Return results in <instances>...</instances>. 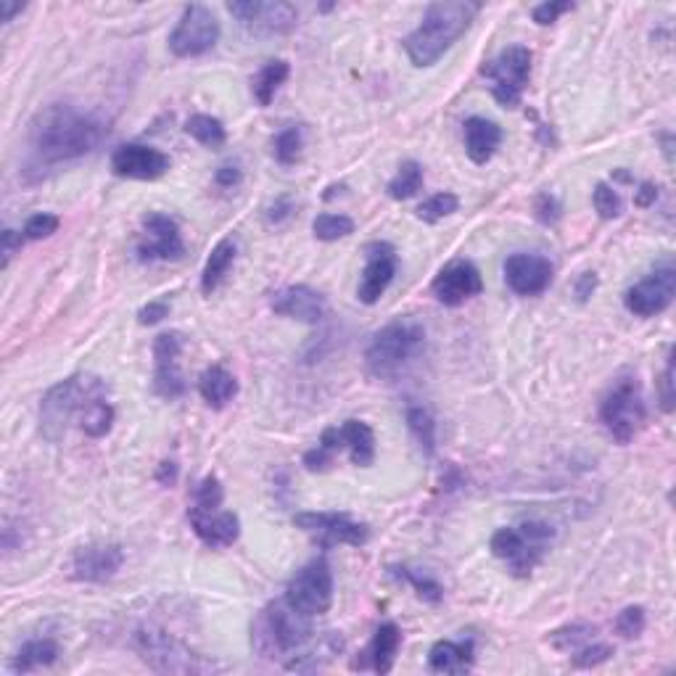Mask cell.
<instances>
[{"mask_svg": "<svg viewBox=\"0 0 676 676\" xmlns=\"http://www.w3.org/2000/svg\"><path fill=\"white\" fill-rule=\"evenodd\" d=\"M217 40H220V22L212 14V8L193 3L183 8L180 22L169 35V51L175 53L177 59H196L212 51Z\"/></svg>", "mask_w": 676, "mask_h": 676, "instance_id": "8fae6325", "label": "cell"}, {"mask_svg": "<svg viewBox=\"0 0 676 676\" xmlns=\"http://www.w3.org/2000/svg\"><path fill=\"white\" fill-rule=\"evenodd\" d=\"M114 426V407L106 402V397L90 399L85 410L80 412V428L85 431V436L90 439H101L106 436Z\"/></svg>", "mask_w": 676, "mask_h": 676, "instance_id": "836d02e7", "label": "cell"}, {"mask_svg": "<svg viewBox=\"0 0 676 676\" xmlns=\"http://www.w3.org/2000/svg\"><path fill=\"white\" fill-rule=\"evenodd\" d=\"M481 11L471 0H441L431 3L423 22L405 37V51L415 67H434L452 45L471 30L473 19Z\"/></svg>", "mask_w": 676, "mask_h": 676, "instance_id": "7a4b0ae2", "label": "cell"}, {"mask_svg": "<svg viewBox=\"0 0 676 676\" xmlns=\"http://www.w3.org/2000/svg\"><path fill=\"white\" fill-rule=\"evenodd\" d=\"M534 212H537V220L542 225H555L563 209H560V201L552 193H539L537 201H534Z\"/></svg>", "mask_w": 676, "mask_h": 676, "instance_id": "7dc6e473", "label": "cell"}, {"mask_svg": "<svg viewBox=\"0 0 676 676\" xmlns=\"http://www.w3.org/2000/svg\"><path fill=\"white\" fill-rule=\"evenodd\" d=\"M531 51L526 45H507L505 51L497 53V59L486 61L481 74L492 80V96L505 109H515L521 103L523 90L531 77Z\"/></svg>", "mask_w": 676, "mask_h": 676, "instance_id": "9c48e42d", "label": "cell"}, {"mask_svg": "<svg viewBox=\"0 0 676 676\" xmlns=\"http://www.w3.org/2000/svg\"><path fill=\"white\" fill-rule=\"evenodd\" d=\"M595 634L597 629L592 624H568L555 629V632L547 637V642H550L555 650H560V653H574L581 645H587Z\"/></svg>", "mask_w": 676, "mask_h": 676, "instance_id": "74e56055", "label": "cell"}, {"mask_svg": "<svg viewBox=\"0 0 676 676\" xmlns=\"http://www.w3.org/2000/svg\"><path fill=\"white\" fill-rule=\"evenodd\" d=\"M302 463L309 473H323L333 465V452H331V449H325L323 444H317L315 449L304 452Z\"/></svg>", "mask_w": 676, "mask_h": 676, "instance_id": "681fc988", "label": "cell"}, {"mask_svg": "<svg viewBox=\"0 0 676 676\" xmlns=\"http://www.w3.org/2000/svg\"><path fill=\"white\" fill-rule=\"evenodd\" d=\"M566 11H574V3H568V0H552V3H539L531 16H534V22L547 27V24L558 22V16L566 14Z\"/></svg>", "mask_w": 676, "mask_h": 676, "instance_id": "c3c4849f", "label": "cell"}, {"mask_svg": "<svg viewBox=\"0 0 676 676\" xmlns=\"http://www.w3.org/2000/svg\"><path fill=\"white\" fill-rule=\"evenodd\" d=\"M426 349V328L415 317H399L375 333L365 352V368L378 381L405 373Z\"/></svg>", "mask_w": 676, "mask_h": 676, "instance_id": "3957f363", "label": "cell"}, {"mask_svg": "<svg viewBox=\"0 0 676 676\" xmlns=\"http://www.w3.org/2000/svg\"><path fill=\"white\" fill-rule=\"evenodd\" d=\"M399 647H402V632H399L397 624H381L375 629L373 640L360 653V658L352 663V669H373L375 674H389L394 669V661H397Z\"/></svg>", "mask_w": 676, "mask_h": 676, "instance_id": "cb8c5ba5", "label": "cell"}, {"mask_svg": "<svg viewBox=\"0 0 676 676\" xmlns=\"http://www.w3.org/2000/svg\"><path fill=\"white\" fill-rule=\"evenodd\" d=\"M676 294V270L671 262L655 267L624 294V307L637 317H655L666 312Z\"/></svg>", "mask_w": 676, "mask_h": 676, "instance_id": "5bb4252c", "label": "cell"}, {"mask_svg": "<svg viewBox=\"0 0 676 676\" xmlns=\"http://www.w3.org/2000/svg\"><path fill=\"white\" fill-rule=\"evenodd\" d=\"M22 3H14V0H0V22L8 24L16 14H22Z\"/></svg>", "mask_w": 676, "mask_h": 676, "instance_id": "91938a15", "label": "cell"}, {"mask_svg": "<svg viewBox=\"0 0 676 676\" xmlns=\"http://www.w3.org/2000/svg\"><path fill=\"white\" fill-rule=\"evenodd\" d=\"M109 138V125L69 103H53L30 125V151L37 164H67L93 154Z\"/></svg>", "mask_w": 676, "mask_h": 676, "instance_id": "6da1fadb", "label": "cell"}, {"mask_svg": "<svg viewBox=\"0 0 676 676\" xmlns=\"http://www.w3.org/2000/svg\"><path fill=\"white\" fill-rule=\"evenodd\" d=\"M341 436H344V447L352 455V463L360 468H370L375 460L373 428L365 420H346L341 426Z\"/></svg>", "mask_w": 676, "mask_h": 676, "instance_id": "4dcf8cb0", "label": "cell"}, {"mask_svg": "<svg viewBox=\"0 0 676 676\" xmlns=\"http://www.w3.org/2000/svg\"><path fill=\"white\" fill-rule=\"evenodd\" d=\"M22 243H24V233H16V230H3V267L11 262L16 249H22Z\"/></svg>", "mask_w": 676, "mask_h": 676, "instance_id": "db71d44e", "label": "cell"}, {"mask_svg": "<svg viewBox=\"0 0 676 676\" xmlns=\"http://www.w3.org/2000/svg\"><path fill=\"white\" fill-rule=\"evenodd\" d=\"M133 647L140 655V661L146 663L151 671H159V674H209V671L220 669L217 663L204 658V655L193 653L191 647L177 640L175 634H169L162 626H138L133 634Z\"/></svg>", "mask_w": 676, "mask_h": 676, "instance_id": "5b68a950", "label": "cell"}, {"mask_svg": "<svg viewBox=\"0 0 676 676\" xmlns=\"http://www.w3.org/2000/svg\"><path fill=\"white\" fill-rule=\"evenodd\" d=\"M291 212H294V204L288 199H280L278 204H272L270 209H267V222H270V225H280V222L291 217Z\"/></svg>", "mask_w": 676, "mask_h": 676, "instance_id": "9f6ffc18", "label": "cell"}, {"mask_svg": "<svg viewBox=\"0 0 676 676\" xmlns=\"http://www.w3.org/2000/svg\"><path fill=\"white\" fill-rule=\"evenodd\" d=\"M228 11L236 16L249 35L278 37L288 35L299 22V11L283 0H238L228 3Z\"/></svg>", "mask_w": 676, "mask_h": 676, "instance_id": "7c38bea8", "label": "cell"}, {"mask_svg": "<svg viewBox=\"0 0 676 676\" xmlns=\"http://www.w3.org/2000/svg\"><path fill=\"white\" fill-rule=\"evenodd\" d=\"M167 169L169 156L143 143H125L111 154V172L125 180H159Z\"/></svg>", "mask_w": 676, "mask_h": 676, "instance_id": "ac0fdd59", "label": "cell"}, {"mask_svg": "<svg viewBox=\"0 0 676 676\" xmlns=\"http://www.w3.org/2000/svg\"><path fill=\"white\" fill-rule=\"evenodd\" d=\"M270 307L275 315L315 325L325 317V296L309 286H288L272 294Z\"/></svg>", "mask_w": 676, "mask_h": 676, "instance_id": "7402d4cb", "label": "cell"}, {"mask_svg": "<svg viewBox=\"0 0 676 676\" xmlns=\"http://www.w3.org/2000/svg\"><path fill=\"white\" fill-rule=\"evenodd\" d=\"M183 333L169 331L154 338V391L162 399H180L188 391L183 373H180V354H183Z\"/></svg>", "mask_w": 676, "mask_h": 676, "instance_id": "9a60e30c", "label": "cell"}, {"mask_svg": "<svg viewBox=\"0 0 676 676\" xmlns=\"http://www.w3.org/2000/svg\"><path fill=\"white\" fill-rule=\"evenodd\" d=\"M341 650H344V637L336 632H328L317 640L315 647H309V650H304V653H299V655L294 653V658L286 663V669L288 671H320V669H325V666H328V663H331L333 658L341 653Z\"/></svg>", "mask_w": 676, "mask_h": 676, "instance_id": "83f0119b", "label": "cell"}, {"mask_svg": "<svg viewBox=\"0 0 676 676\" xmlns=\"http://www.w3.org/2000/svg\"><path fill=\"white\" fill-rule=\"evenodd\" d=\"M185 133L191 135L193 140H199L201 146L206 148H220L225 143V138H228L225 125L217 117H209V114H193L185 122Z\"/></svg>", "mask_w": 676, "mask_h": 676, "instance_id": "d590c367", "label": "cell"}, {"mask_svg": "<svg viewBox=\"0 0 676 676\" xmlns=\"http://www.w3.org/2000/svg\"><path fill=\"white\" fill-rule=\"evenodd\" d=\"M457 206H460V199H457L455 193L444 191V193H434L431 199L423 201V204L415 209V214H418V220L434 225V222L444 220V217H449V214H455Z\"/></svg>", "mask_w": 676, "mask_h": 676, "instance_id": "60d3db41", "label": "cell"}, {"mask_svg": "<svg viewBox=\"0 0 676 676\" xmlns=\"http://www.w3.org/2000/svg\"><path fill=\"white\" fill-rule=\"evenodd\" d=\"M613 626H616V632L621 634V637H626V640L640 637V634L645 632V608H642V605H629V608H624L618 613Z\"/></svg>", "mask_w": 676, "mask_h": 676, "instance_id": "ee69618b", "label": "cell"}, {"mask_svg": "<svg viewBox=\"0 0 676 676\" xmlns=\"http://www.w3.org/2000/svg\"><path fill=\"white\" fill-rule=\"evenodd\" d=\"M389 571H391V576H397L399 581H407V584L418 592L420 600H426V603H431V605L441 603V597H444V587H441L436 579L418 574V571H412V568H405V566H391Z\"/></svg>", "mask_w": 676, "mask_h": 676, "instance_id": "f35d334b", "label": "cell"}, {"mask_svg": "<svg viewBox=\"0 0 676 676\" xmlns=\"http://www.w3.org/2000/svg\"><path fill=\"white\" fill-rule=\"evenodd\" d=\"M431 291H434V296L444 307H460V304H465L468 299L484 291V280H481V272H478L473 262L455 259L436 275V280L431 283Z\"/></svg>", "mask_w": 676, "mask_h": 676, "instance_id": "e0dca14e", "label": "cell"}, {"mask_svg": "<svg viewBox=\"0 0 676 676\" xmlns=\"http://www.w3.org/2000/svg\"><path fill=\"white\" fill-rule=\"evenodd\" d=\"M156 481L162 486H172L177 481V465L172 463V460H167V463L159 465V471H156Z\"/></svg>", "mask_w": 676, "mask_h": 676, "instance_id": "680465c9", "label": "cell"}, {"mask_svg": "<svg viewBox=\"0 0 676 676\" xmlns=\"http://www.w3.org/2000/svg\"><path fill=\"white\" fill-rule=\"evenodd\" d=\"M294 523L323 550H331L336 544L362 547L370 539L368 523L354 521L346 513H296Z\"/></svg>", "mask_w": 676, "mask_h": 676, "instance_id": "4fadbf2b", "label": "cell"}, {"mask_svg": "<svg viewBox=\"0 0 676 676\" xmlns=\"http://www.w3.org/2000/svg\"><path fill=\"white\" fill-rule=\"evenodd\" d=\"M302 148H304V127L302 125H291L286 130H280L272 140V154L278 159L283 167H291L302 159Z\"/></svg>", "mask_w": 676, "mask_h": 676, "instance_id": "8d00e7d4", "label": "cell"}, {"mask_svg": "<svg viewBox=\"0 0 676 676\" xmlns=\"http://www.w3.org/2000/svg\"><path fill=\"white\" fill-rule=\"evenodd\" d=\"M106 397V383L96 375H72L48 389L40 402V431L48 441H61L67 434L69 423L85 410L90 399Z\"/></svg>", "mask_w": 676, "mask_h": 676, "instance_id": "8992f818", "label": "cell"}, {"mask_svg": "<svg viewBox=\"0 0 676 676\" xmlns=\"http://www.w3.org/2000/svg\"><path fill=\"white\" fill-rule=\"evenodd\" d=\"M236 241L233 238H222L212 249L209 259H206L204 272H201V291L204 296H212L217 288L222 286V280L230 272L233 262H236Z\"/></svg>", "mask_w": 676, "mask_h": 676, "instance_id": "f1b7e54d", "label": "cell"}, {"mask_svg": "<svg viewBox=\"0 0 676 676\" xmlns=\"http://www.w3.org/2000/svg\"><path fill=\"white\" fill-rule=\"evenodd\" d=\"M286 603L304 616L315 618L331 610L333 603V571L328 560L315 558L299 568L286 587Z\"/></svg>", "mask_w": 676, "mask_h": 676, "instance_id": "30bf717a", "label": "cell"}, {"mask_svg": "<svg viewBox=\"0 0 676 676\" xmlns=\"http://www.w3.org/2000/svg\"><path fill=\"white\" fill-rule=\"evenodd\" d=\"M613 647L605 645V642H592V645H581L579 650H574V666L576 669H595L600 663L610 661L613 658Z\"/></svg>", "mask_w": 676, "mask_h": 676, "instance_id": "f6af8a7d", "label": "cell"}, {"mask_svg": "<svg viewBox=\"0 0 676 676\" xmlns=\"http://www.w3.org/2000/svg\"><path fill=\"white\" fill-rule=\"evenodd\" d=\"M188 521H191L193 534L212 550H222V547H230L236 542L238 534H241V521H238L236 513L230 510H209V513H201V510H188Z\"/></svg>", "mask_w": 676, "mask_h": 676, "instance_id": "603a6c76", "label": "cell"}, {"mask_svg": "<svg viewBox=\"0 0 676 676\" xmlns=\"http://www.w3.org/2000/svg\"><path fill=\"white\" fill-rule=\"evenodd\" d=\"M502 143V127L486 117H471L465 122V151L473 164H486Z\"/></svg>", "mask_w": 676, "mask_h": 676, "instance_id": "484cf974", "label": "cell"}, {"mask_svg": "<svg viewBox=\"0 0 676 676\" xmlns=\"http://www.w3.org/2000/svg\"><path fill=\"white\" fill-rule=\"evenodd\" d=\"M243 180V172L238 164H222L217 172H214V183L220 185V188H236V185H241Z\"/></svg>", "mask_w": 676, "mask_h": 676, "instance_id": "f5cc1de1", "label": "cell"}, {"mask_svg": "<svg viewBox=\"0 0 676 676\" xmlns=\"http://www.w3.org/2000/svg\"><path fill=\"white\" fill-rule=\"evenodd\" d=\"M552 262L542 254H510L505 262L507 288L518 296H539L552 283Z\"/></svg>", "mask_w": 676, "mask_h": 676, "instance_id": "44dd1931", "label": "cell"}, {"mask_svg": "<svg viewBox=\"0 0 676 676\" xmlns=\"http://www.w3.org/2000/svg\"><path fill=\"white\" fill-rule=\"evenodd\" d=\"M309 640H312L309 616L291 608L286 597L259 610L251 624V647L267 661L299 653L302 647L309 645Z\"/></svg>", "mask_w": 676, "mask_h": 676, "instance_id": "277c9868", "label": "cell"}, {"mask_svg": "<svg viewBox=\"0 0 676 676\" xmlns=\"http://www.w3.org/2000/svg\"><path fill=\"white\" fill-rule=\"evenodd\" d=\"M476 647L473 640H439L428 650V669L436 674H465L473 669Z\"/></svg>", "mask_w": 676, "mask_h": 676, "instance_id": "d4e9b609", "label": "cell"}, {"mask_svg": "<svg viewBox=\"0 0 676 676\" xmlns=\"http://www.w3.org/2000/svg\"><path fill=\"white\" fill-rule=\"evenodd\" d=\"M420 188H423V167L418 162H405L399 167V172L389 180L386 191L394 201H407L412 196H418Z\"/></svg>", "mask_w": 676, "mask_h": 676, "instance_id": "e575fe53", "label": "cell"}, {"mask_svg": "<svg viewBox=\"0 0 676 676\" xmlns=\"http://www.w3.org/2000/svg\"><path fill=\"white\" fill-rule=\"evenodd\" d=\"M59 217L56 214H35V217H30L27 220V225H24V238L27 241H43V238H51L56 230H59Z\"/></svg>", "mask_w": 676, "mask_h": 676, "instance_id": "bcb514c9", "label": "cell"}, {"mask_svg": "<svg viewBox=\"0 0 676 676\" xmlns=\"http://www.w3.org/2000/svg\"><path fill=\"white\" fill-rule=\"evenodd\" d=\"M595 288H597L595 272H584V275H579V280H576V286H574L576 299H579V302H587L589 296L595 294Z\"/></svg>", "mask_w": 676, "mask_h": 676, "instance_id": "11a10c76", "label": "cell"}, {"mask_svg": "<svg viewBox=\"0 0 676 676\" xmlns=\"http://www.w3.org/2000/svg\"><path fill=\"white\" fill-rule=\"evenodd\" d=\"M199 394L212 410H222L238 394L236 375L222 368V365L206 368L199 378Z\"/></svg>", "mask_w": 676, "mask_h": 676, "instance_id": "4316f807", "label": "cell"}, {"mask_svg": "<svg viewBox=\"0 0 676 676\" xmlns=\"http://www.w3.org/2000/svg\"><path fill=\"white\" fill-rule=\"evenodd\" d=\"M592 201H595L597 214H600L603 220H616L618 214L624 212V201H621L616 188L608 183H597L595 193H592Z\"/></svg>", "mask_w": 676, "mask_h": 676, "instance_id": "7bdbcfd3", "label": "cell"}, {"mask_svg": "<svg viewBox=\"0 0 676 676\" xmlns=\"http://www.w3.org/2000/svg\"><path fill=\"white\" fill-rule=\"evenodd\" d=\"M674 360L669 357V362H666V370H663L661 375V407L663 412H674Z\"/></svg>", "mask_w": 676, "mask_h": 676, "instance_id": "f907efd6", "label": "cell"}, {"mask_svg": "<svg viewBox=\"0 0 676 676\" xmlns=\"http://www.w3.org/2000/svg\"><path fill=\"white\" fill-rule=\"evenodd\" d=\"M365 270H362L360 286H357V299L362 304H375L386 294L391 280L397 275V251L391 243L375 241L365 249Z\"/></svg>", "mask_w": 676, "mask_h": 676, "instance_id": "d6986e66", "label": "cell"}, {"mask_svg": "<svg viewBox=\"0 0 676 676\" xmlns=\"http://www.w3.org/2000/svg\"><path fill=\"white\" fill-rule=\"evenodd\" d=\"M312 233H315L317 241H338V238L352 236L354 220L346 214H317L315 222H312Z\"/></svg>", "mask_w": 676, "mask_h": 676, "instance_id": "ab89813d", "label": "cell"}, {"mask_svg": "<svg viewBox=\"0 0 676 676\" xmlns=\"http://www.w3.org/2000/svg\"><path fill=\"white\" fill-rule=\"evenodd\" d=\"M164 317H169V304L159 299V302H148L146 307H140L138 323L140 325H156V323H162Z\"/></svg>", "mask_w": 676, "mask_h": 676, "instance_id": "816d5d0a", "label": "cell"}, {"mask_svg": "<svg viewBox=\"0 0 676 676\" xmlns=\"http://www.w3.org/2000/svg\"><path fill=\"white\" fill-rule=\"evenodd\" d=\"M407 428H410L412 439L418 441V447L423 449V455L434 457L436 452V420L431 410L423 405H410L405 412Z\"/></svg>", "mask_w": 676, "mask_h": 676, "instance_id": "d6a6232c", "label": "cell"}, {"mask_svg": "<svg viewBox=\"0 0 676 676\" xmlns=\"http://www.w3.org/2000/svg\"><path fill=\"white\" fill-rule=\"evenodd\" d=\"M552 539H555L552 526L542 521H526L518 529L494 531L489 547H492L494 558L505 560L513 576L526 579L542 563V558L550 550Z\"/></svg>", "mask_w": 676, "mask_h": 676, "instance_id": "52a82bcc", "label": "cell"}, {"mask_svg": "<svg viewBox=\"0 0 676 676\" xmlns=\"http://www.w3.org/2000/svg\"><path fill=\"white\" fill-rule=\"evenodd\" d=\"M125 563V550L119 544H88L74 552L72 579L85 584H106L119 574Z\"/></svg>", "mask_w": 676, "mask_h": 676, "instance_id": "ffe728a7", "label": "cell"}, {"mask_svg": "<svg viewBox=\"0 0 676 676\" xmlns=\"http://www.w3.org/2000/svg\"><path fill=\"white\" fill-rule=\"evenodd\" d=\"M61 647L56 640H30L19 647V653L14 655L11 671L14 674H30L35 669H45L59 661Z\"/></svg>", "mask_w": 676, "mask_h": 676, "instance_id": "f546056e", "label": "cell"}, {"mask_svg": "<svg viewBox=\"0 0 676 676\" xmlns=\"http://www.w3.org/2000/svg\"><path fill=\"white\" fill-rule=\"evenodd\" d=\"M185 243L180 236V225H177L169 214L148 212L143 217V238L138 243V259L140 262H177L183 259Z\"/></svg>", "mask_w": 676, "mask_h": 676, "instance_id": "2e32d148", "label": "cell"}, {"mask_svg": "<svg viewBox=\"0 0 676 676\" xmlns=\"http://www.w3.org/2000/svg\"><path fill=\"white\" fill-rule=\"evenodd\" d=\"M288 72H291V67L283 59L267 61L265 67L259 69L254 82H251V90H254V98L259 101V106H270L275 93L280 90V85L288 80Z\"/></svg>", "mask_w": 676, "mask_h": 676, "instance_id": "1f68e13d", "label": "cell"}, {"mask_svg": "<svg viewBox=\"0 0 676 676\" xmlns=\"http://www.w3.org/2000/svg\"><path fill=\"white\" fill-rule=\"evenodd\" d=\"M655 199H658V185H653V183H642L640 191L634 193V204L642 206V209L653 206Z\"/></svg>", "mask_w": 676, "mask_h": 676, "instance_id": "6f0895ef", "label": "cell"}, {"mask_svg": "<svg viewBox=\"0 0 676 676\" xmlns=\"http://www.w3.org/2000/svg\"><path fill=\"white\" fill-rule=\"evenodd\" d=\"M222 500H225L222 484L214 476H206V478H201L199 484L193 486V502L188 510H201V513L220 510Z\"/></svg>", "mask_w": 676, "mask_h": 676, "instance_id": "b9f144b4", "label": "cell"}, {"mask_svg": "<svg viewBox=\"0 0 676 676\" xmlns=\"http://www.w3.org/2000/svg\"><path fill=\"white\" fill-rule=\"evenodd\" d=\"M647 407L642 397V383L637 375H621L608 391H605L603 402H600V420H603L605 431L613 436L618 444H629L634 436L640 434L645 426Z\"/></svg>", "mask_w": 676, "mask_h": 676, "instance_id": "ba28073f", "label": "cell"}]
</instances>
